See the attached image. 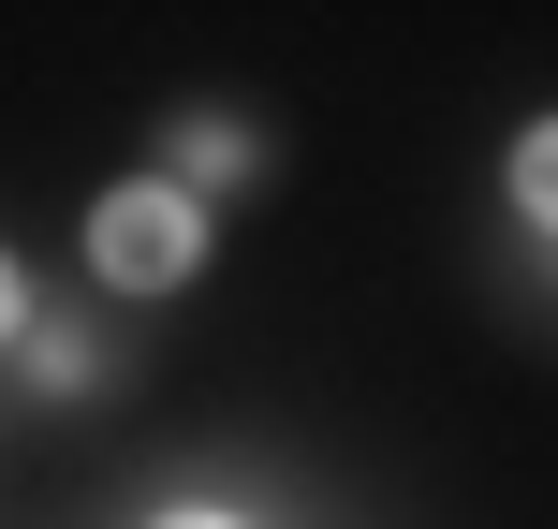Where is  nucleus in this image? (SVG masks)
Returning a JSON list of instances; mask_svg holds the SVG:
<instances>
[{"instance_id": "nucleus-4", "label": "nucleus", "mask_w": 558, "mask_h": 529, "mask_svg": "<svg viewBox=\"0 0 558 529\" xmlns=\"http://www.w3.org/2000/svg\"><path fill=\"white\" fill-rule=\"evenodd\" d=\"M177 529H235V515H177Z\"/></svg>"}, {"instance_id": "nucleus-1", "label": "nucleus", "mask_w": 558, "mask_h": 529, "mask_svg": "<svg viewBox=\"0 0 558 529\" xmlns=\"http://www.w3.org/2000/svg\"><path fill=\"white\" fill-rule=\"evenodd\" d=\"M88 251H104V279H118V294H162V279H192L206 221H192V192H104Z\"/></svg>"}, {"instance_id": "nucleus-2", "label": "nucleus", "mask_w": 558, "mask_h": 529, "mask_svg": "<svg viewBox=\"0 0 558 529\" xmlns=\"http://www.w3.org/2000/svg\"><path fill=\"white\" fill-rule=\"evenodd\" d=\"M514 206H530V221L558 236V118H544V133H530V147H514Z\"/></svg>"}, {"instance_id": "nucleus-3", "label": "nucleus", "mask_w": 558, "mask_h": 529, "mask_svg": "<svg viewBox=\"0 0 558 529\" xmlns=\"http://www.w3.org/2000/svg\"><path fill=\"white\" fill-rule=\"evenodd\" d=\"M0 338H15V265H0Z\"/></svg>"}]
</instances>
